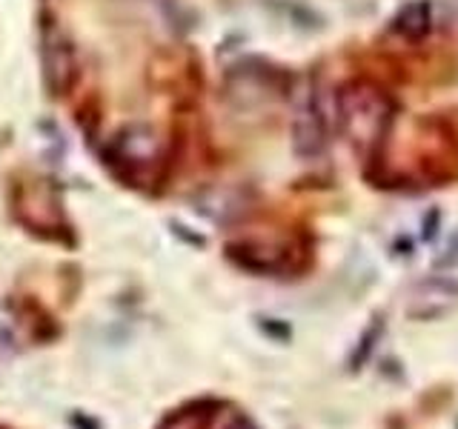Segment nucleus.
<instances>
[{
  "label": "nucleus",
  "mask_w": 458,
  "mask_h": 429,
  "mask_svg": "<svg viewBox=\"0 0 458 429\" xmlns=\"http://www.w3.org/2000/svg\"><path fill=\"white\" fill-rule=\"evenodd\" d=\"M429 26H433V9H429L427 0H412V4H407L395 14V32L410 40L424 38Z\"/></svg>",
  "instance_id": "obj_5"
},
{
  "label": "nucleus",
  "mask_w": 458,
  "mask_h": 429,
  "mask_svg": "<svg viewBox=\"0 0 458 429\" xmlns=\"http://www.w3.org/2000/svg\"><path fill=\"white\" fill-rule=\"evenodd\" d=\"M157 429H258L252 418L241 407L221 398L190 400L178 409H172Z\"/></svg>",
  "instance_id": "obj_2"
},
{
  "label": "nucleus",
  "mask_w": 458,
  "mask_h": 429,
  "mask_svg": "<svg viewBox=\"0 0 458 429\" xmlns=\"http://www.w3.org/2000/svg\"><path fill=\"white\" fill-rule=\"evenodd\" d=\"M458 307V281L447 275L424 278L412 286L407 300V315L412 321H438Z\"/></svg>",
  "instance_id": "obj_3"
},
{
  "label": "nucleus",
  "mask_w": 458,
  "mask_h": 429,
  "mask_svg": "<svg viewBox=\"0 0 458 429\" xmlns=\"http://www.w3.org/2000/svg\"><path fill=\"white\" fill-rule=\"evenodd\" d=\"M327 147V129H324V114L318 104L310 97L304 109L295 118V149L304 157H318Z\"/></svg>",
  "instance_id": "obj_4"
},
{
  "label": "nucleus",
  "mask_w": 458,
  "mask_h": 429,
  "mask_svg": "<svg viewBox=\"0 0 458 429\" xmlns=\"http://www.w3.org/2000/svg\"><path fill=\"white\" fill-rule=\"evenodd\" d=\"M341 126L358 149H376L393 121L390 100L369 83H352L341 92Z\"/></svg>",
  "instance_id": "obj_1"
},
{
  "label": "nucleus",
  "mask_w": 458,
  "mask_h": 429,
  "mask_svg": "<svg viewBox=\"0 0 458 429\" xmlns=\"http://www.w3.org/2000/svg\"><path fill=\"white\" fill-rule=\"evenodd\" d=\"M458 261V232L453 235V240L447 243V249L438 257V266H447V264H455Z\"/></svg>",
  "instance_id": "obj_7"
},
{
  "label": "nucleus",
  "mask_w": 458,
  "mask_h": 429,
  "mask_svg": "<svg viewBox=\"0 0 458 429\" xmlns=\"http://www.w3.org/2000/svg\"><path fill=\"white\" fill-rule=\"evenodd\" d=\"M381 332H384V324H381V321H376V324H372V329H369V335L361 341V352H358V361H364V355H369V352H372V347H376V343H372V341H376Z\"/></svg>",
  "instance_id": "obj_6"
}]
</instances>
